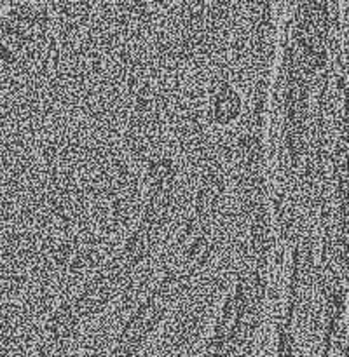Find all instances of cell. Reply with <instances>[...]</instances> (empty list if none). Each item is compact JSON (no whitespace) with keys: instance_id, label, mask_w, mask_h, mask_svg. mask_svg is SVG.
<instances>
[{"instance_id":"6da1fadb","label":"cell","mask_w":349,"mask_h":357,"mask_svg":"<svg viewBox=\"0 0 349 357\" xmlns=\"http://www.w3.org/2000/svg\"><path fill=\"white\" fill-rule=\"evenodd\" d=\"M215 120L222 126H227L233 120H236V117L240 116L241 111V98L236 91H234L231 85H222L220 91L217 92V98H215Z\"/></svg>"},{"instance_id":"7a4b0ae2","label":"cell","mask_w":349,"mask_h":357,"mask_svg":"<svg viewBox=\"0 0 349 357\" xmlns=\"http://www.w3.org/2000/svg\"><path fill=\"white\" fill-rule=\"evenodd\" d=\"M0 62L5 63V65H14L16 63V56L8 46L4 44H0Z\"/></svg>"}]
</instances>
